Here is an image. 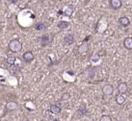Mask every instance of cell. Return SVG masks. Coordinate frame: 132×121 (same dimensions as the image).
Listing matches in <instances>:
<instances>
[{
  "mask_svg": "<svg viewBox=\"0 0 132 121\" xmlns=\"http://www.w3.org/2000/svg\"><path fill=\"white\" fill-rule=\"evenodd\" d=\"M73 7H72V5H68L66 8H65V10L63 11V15H66V16H69L70 17L72 14H73Z\"/></svg>",
  "mask_w": 132,
  "mask_h": 121,
  "instance_id": "10",
  "label": "cell"
},
{
  "mask_svg": "<svg viewBox=\"0 0 132 121\" xmlns=\"http://www.w3.org/2000/svg\"><path fill=\"white\" fill-rule=\"evenodd\" d=\"M119 24L123 27H127V26L130 25V19L127 17V16H121L119 18Z\"/></svg>",
  "mask_w": 132,
  "mask_h": 121,
  "instance_id": "9",
  "label": "cell"
},
{
  "mask_svg": "<svg viewBox=\"0 0 132 121\" xmlns=\"http://www.w3.org/2000/svg\"><path fill=\"white\" fill-rule=\"evenodd\" d=\"M22 59L24 60L26 62H30L34 60V54L31 51H26L23 55H22Z\"/></svg>",
  "mask_w": 132,
  "mask_h": 121,
  "instance_id": "8",
  "label": "cell"
},
{
  "mask_svg": "<svg viewBox=\"0 0 132 121\" xmlns=\"http://www.w3.org/2000/svg\"><path fill=\"white\" fill-rule=\"evenodd\" d=\"M70 98V94L68 93V92H65V93L62 94V96H61V100H63V101H67V100H69Z\"/></svg>",
  "mask_w": 132,
  "mask_h": 121,
  "instance_id": "18",
  "label": "cell"
},
{
  "mask_svg": "<svg viewBox=\"0 0 132 121\" xmlns=\"http://www.w3.org/2000/svg\"><path fill=\"white\" fill-rule=\"evenodd\" d=\"M15 58L14 56H9L7 59H6V62H7L8 64H11V66H14L15 62Z\"/></svg>",
  "mask_w": 132,
  "mask_h": 121,
  "instance_id": "17",
  "label": "cell"
},
{
  "mask_svg": "<svg viewBox=\"0 0 132 121\" xmlns=\"http://www.w3.org/2000/svg\"><path fill=\"white\" fill-rule=\"evenodd\" d=\"M46 28V25L44 24V22H38L37 24L35 25V29L37 30V31H43Z\"/></svg>",
  "mask_w": 132,
  "mask_h": 121,
  "instance_id": "16",
  "label": "cell"
},
{
  "mask_svg": "<svg viewBox=\"0 0 132 121\" xmlns=\"http://www.w3.org/2000/svg\"><path fill=\"white\" fill-rule=\"evenodd\" d=\"M49 110H50V113H52L53 114H56V115H57V114H61L62 109H61V107L58 106V105H56V104H52V105H50Z\"/></svg>",
  "mask_w": 132,
  "mask_h": 121,
  "instance_id": "7",
  "label": "cell"
},
{
  "mask_svg": "<svg viewBox=\"0 0 132 121\" xmlns=\"http://www.w3.org/2000/svg\"><path fill=\"white\" fill-rule=\"evenodd\" d=\"M77 113L80 114V115H86L87 113H88V110H87V107L85 106V105H81L79 107V109L77 110Z\"/></svg>",
  "mask_w": 132,
  "mask_h": 121,
  "instance_id": "15",
  "label": "cell"
},
{
  "mask_svg": "<svg viewBox=\"0 0 132 121\" xmlns=\"http://www.w3.org/2000/svg\"><path fill=\"white\" fill-rule=\"evenodd\" d=\"M99 121H112V117H111L110 115L104 114V115H102V116L100 117V120Z\"/></svg>",
  "mask_w": 132,
  "mask_h": 121,
  "instance_id": "19",
  "label": "cell"
},
{
  "mask_svg": "<svg viewBox=\"0 0 132 121\" xmlns=\"http://www.w3.org/2000/svg\"><path fill=\"white\" fill-rule=\"evenodd\" d=\"M70 25V23L69 21H65V20H61V21L58 22V24H57V27H58L59 29L61 30H64V29H67L69 26Z\"/></svg>",
  "mask_w": 132,
  "mask_h": 121,
  "instance_id": "13",
  "label": "cell"
},
{
  "mask_svg": "<svg viewBox=\"0 0 132 121\" xmlns=\"http://www.w3.org/2000/svg\"><path fill=\"white\" fill-rule=\"evenodd\" d=\"M86 50H87V46H86L85 44L81 45L80 47H79V52H80V53H83V52H85Z\"/></svg>",
  "mask_w": 132,
  "mask_h": 121,
  "instance_id": "20",
  "label": "cell"
},
{
  "mask_svg": "<svg viewBox=\"0 0 132 121\" xmlns=\"http://www.w3.org/2000/svg\"><path fill=\"white\" fill-rule=\"evenodd\" d=\"M26 121H27V120H26Z\"/></svg>",
  "mask_w": 132,
  "mask_h": 121,
  "instance_id": "24",
  "label": "cell"
},
{
  "mask_svg": "<svg viewBox=\"0 0 132 121\" xmlns=\"http://www.w3.org/2000/svg\"><path fill=\"white\" fill-rule=\"evenodd\" d=\"M123 46L128 50H132V37H127L123 40Z\"/></svg>",
  "mask_w": 132,
  "mask_h": 121,
  "instance_id": "12",
  "label": "cell"
},
{
  "mask_svg": "<svg viewBox=\"0 0 132 121\" xmlns=\"http://www.w3.org/2000/svg\"><path fill=\"white\" fill-rule=\"evenodd\" d=\"M90 37H91V36H88V38H86V39L84 40V41H87V40H88L89 39H90Z\"/></svg>",
  "mask_w": 132,
  "mask_h": 121,
  "instance_id": "21",
  "label": "cell"
},
{
  "mask_svg": "<svg viewBox=\"0 0 132 121\" xmlns=\"http://www.w3.org/2000/svg\"><path fill=\"white\" fill-rule=\"evenodd\" d=\"M40 42L42 47H45V46H47V45L51 43V39H50V37L48 35H44V36L40 37Z\"/></svg>",
  "mask_w": 132,
  "mask_h": 121,
  "instance_id": "3",
  "label": "cell"
},
{
  "mask_svg": "<svg viewBox=\"0 0 132 121\" xmlns=\"http://www.w3.org/2000/svg\"><path fill=\"white\" fill-rule=\"evenodd\" d=\"M116 102L118 103V105H122V104H125V97L122 94H121V93H119V94H117L116 95Z\"/></svg>",
  "mask_w": 132,
  "mask_h": 121,
  "instance_id": "14",
  "label": "cell"
},
{
  "mask_svg": "<svg viewBox=\"0 0 132 121\" xmlns=\"http://www.w3.org/2000/svg\"><path fill=\"white\" fill-rule=\"evenodd\" d=\"M63 42H64V45H66V46L71 45V44L74 42V36L72 34H68V35H66V36L64 37Z\"/></svg>",
  "mask_w": 132,
  "mask_h": 121,
  "instance_id": "2",
  "label": "cell"
},
{
  "mask_svg": "<svg viewBox=\"0 0 132 121\" xmlns=\"http://www.w3.org/2000/svg\"><path fill=\"white\" fill-rule=\"evenodd\" d=\"M109 6L113 10H119L122 6L121 0H109Z\"/></svg>",
  "mask_w": 132,
  "mask_h": 121,
  "instance_id": "4",
  "label": "cell"
},
{
  "mask_svg": "<svg viewBox=\"0 0 132 121\" xmlns=\"http://www.w3.org/2000/svg\"><path fill=\"white\" fill-rule=\"evenodd\" d=\"M8 46H9V49L12 52H14V53H19V52L21 51L22 49V43L19 40H16V39L15 40H12L9 42Z\"/></svg>",
  "mask_w": 132,
  "mask_h": 121,
  "instance_id": "1",
  "label": "cell"
},
{
  "mask_svg": "<svg viewBox=\"0 0 132 121\" xmlns=\"http://www.w3.org/2000/svg\"><path fill=\"white\" fill-rule=\"evenodd\" d=\"M18 108H19V105L15 101H9L6 104V110L9 111H14V110H18Z\"/></svg>",
  "mask_w": 132,
  "mask_h": 121,
  "instance_id": "6",
  "label": "cell"
},
{
  "mask_svg": "<svg viewBox=\"0 0 132 121\" xmlns=\"http://www.w3.org/2000/svg\"><path fill=\"white\" fill-rule=\"evenodd\" d=\"M114 92V87L110 84L105 85L102 88V93L104 95H112Z\"/></svg>",
  "mask_w": 132,
  "mask_h": 121,
  "instance_id": "5",
  "label": "cell"
},
{
  "mask_svg": "<svg viewBox=\"0 0 132 121\" xmlns=\"http://www.w3.org/2000/svg\"><path fill=\"white\" fill-rule=\"evenodd\" d=\"M128 90V87H127V84L126 83H120L119 86H118V91L120 92L121 94H123L125 92H127Z\"/></svg>",
  "mask_w": 132,
  "mask_h": 121,
  "instance_id": "11",
  "label": "cell"
},
{
  "mask_svg": "<svg viewBox=\"0 0 132 121\" xmlns=\"http://www.w3.org/2000/svg\"><path fill=\"white\" fill-rule=\"evenodd\" d=\"M16 1H18V0H11V2H12V3H15Z\"/></svg>",
  "mask_w": 132,
  "mask_h": 121,
  "instance_id": "22",
  "label": "cell"
},
{
  "mask_svg": "<svg viewBox=\"0 0 132 121\" xmlns=\"http://www.w3.org/2000/svg\"><path fill=\"white\" fill-rule=\"evenodd\" d=\"M53 121H60L59 119H53Z\"/></svg>",
  "mask_w": 132,
  "mask_h": 121,
  "instance_id": "23",
  "label": "cell"
}]
</instances>
